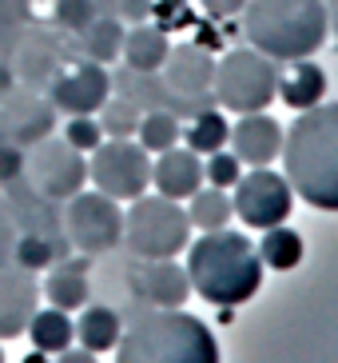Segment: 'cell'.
<instances>
[{
  "label": "cell",
  "instance_id": "31",
  "mask_svg": "<svg viewBox=\"0 0 338 363\" xmlns=\"http://www.w3.org/2000/svg\"><path fill=\"white\" fill-rule=\"evenodd\" d=\"M12 264L28 267V272L52 264V240L48 235H36V232H21L16 235V247H12Z\"/></svg>",
  "mask_w": 338,
  "mask_h": 363
},
{
  "label": "cell",
  "instance_id": "22",
  "mask_svg": "<svg viewBox=\"0 0 338 363\" xmlns=\"http://www.w3.org/2000/svg\"><path fill=\"white\" fill-rule=\"evenodd\" d=\"M120 331H124V323H120V315L112 308H104V303H92V308L84 303L80 308V320H76V343L80 347L104 355L120 343Z\"/></svg>",
  "mask_w": 338,
  "mask_h": 363
},
{
  "label": "cell",
  "instance_id": "36",
  "mask_svg": "<svg viewBox=\"0 0 338 363\" xmlns=\"http://www.w3.org/2000/svg\"><path fill=\"white\" fill-rule=\"evenodd\" d=\"M199 4L211 21H227V16H239V12H243L247 0H199Z\"/></svg>",
  "mask_w": 338,
  "mask_h": 363
},
{
  "label": "cell",
  "instance_id": "30",
  "mask_svg": "<svg viewBox=\"0 0 338 363\" xmlns=\"http://www.w3.org/2000/svg\"><path fill=\"white\" fill-rule=\"evenodd\" d=\"M56 28H64V33H84L88 24L100 16V0H56Z\"/></svg>",
  "mask_w": 338,
  "mask_h": 363
},
{
  "label": "cell",
  "instance_id": "27",
  "mask_svg": "<svg viewBox=\"0 0 338 363\" xmlns=\"http://www.w3.org/2000/svg\"><path fill=\"white\" fill-rule=\"evenodd\" d=\"M191 152H199V156H211V152L227 148V140H231V128H227V116L215 112V108H203L199 116H191V128L183 132Z\"/></svg>",
  "mask_w": 338,
  "mask_h": 363
},
{
  "label": "cell",
  "instance_id": "19",
  "mask_svg": "<svg viewBox=\"0 0 338 363\" xmlns=\"http://www.w3.org/2000/svg\"><path fill=\"white\" fill-rule=\"evenodd\" d=\"M168 52H171V40L159 24H132L124 33V48H120L127 68H136V72H159Z\"/></svg>",
  "mask_w": 338,
  "mask_h": 363
},
{
  "label": "cell",
  "instance_id": "4",
  "mask_svg": "<svg viewBox=\"0 0 338 363\" xmlns=\"http://www.w3.org/2000/svg\"><path fill=\"white\" fill-rule=\"evenodd\" d=\"M330 33L327 0H247L243 36L271 60H307Z\"/></svg>",
  "mask_w": 338,
  "mask_h": 363
},
{
  "label": "cell",
  "instance_id": "15",
  "mask_svg": "<svg viewBox=\"0 0 338 363\" xmlns=\"http://www.w3.org/2000/svg\"><path fill=\"white\" fill-rule=\"evenodd\" d=\"M159 160H151V184L159 196L168 200H191L203 188V156L191 148H163L156 152Z\"/></svg>",
  "mask_w": 338,
  "mask_h": 363
},
{
  "label": "cell",
  "instance_id": "29",
  "mask_svg": "<svg viewBox=\"0 0 338 363\" xmlns=\"http://www.w3.org/2000/svg\"><path fill=\"white\" fill-rule=\"evenodd\" d=\"M139 116H144V108H139L136 100L107 96L104 108H100V128H104V136H112V140H132L136 128H139Z\"/></svg>",
  "mask_w": 338,
  "mask_h": 363
},
{
  "label": "cell",
  "instance_id": "9",
  "mask_svg": "<svg viewBox=\"0 0 338 363\" xmlns=\"http://www.w3.org/2000/svg\"><path fill=\"white\" fill-rule=\"evenodd\" d=\"M88 180L112 200H136L151 188V152L132 140H100L88 152Z\"/></svg>",
  "mask_w": 338,
  "mask_h": 363
},
{
  "label": "cell",
  "instance_id": "13",
  "mask_svg": "<svg viewBox=\"0 0 338 363\" xmlns=\"http://www.w3.org/2000/svg\"><path fill=\"white\" fill-rule=\"evenodd\" d=\"M211 80H215V56L203 44H180L163 60V84L175 96H187V100L211 96Z\"/></svg>",
  "mask_w": 338,
  "mask_h": 363
},
{
  "label": "cell",
  "instance_id": "41",
  "mask_svg": "<svg viewBox=\"0 0 338 363\" xmlns=\"http://www.w3.org/2000/svg\"><path fill=\"white\" fill-rule=\"evenodd\" d=\"M0 363H4V347H0Z\"/></svg>",
  "mask_w": 338,
  "mask_h": 363
},
{
  "label": "cell",
  "instance_id": "1",
  "mask_svg": "<svg viewBox=\"0 0 338 363\" xmlns=\"http://www.w3.org/2000/svg\"><path fill=\"white\" fill-rule=\"evenodd\" d=\"M283 176L318 212H338V104L318 100L283 132Z\"/></svg>",
  "mask_w": 338,
  "mask_h": 363
},
{
  "label": "cell",
  "instance_id": "26",
  "mask_svg": "<svg viewBox=\"0 0 338 363\" xmlns=\"http://www.w3.org/2000/svg\"><path fill=\"white\" fill-rule=\"evenodd\" d=\"M231 216H235V208H231L227 188H199V192L191 196V203H187V220H191V228H199V232L227 228Z\"/></svg>",
  "mask_w": 338,
  "mask_h": 363
},
{
  "label": "cell",
  "instance_id": "14",
  "mask_svg": "<svg viewBox=\"0 0 338 363\" xmlns=\"http://www.w3.org/2000/svg\"><path fill=\"white\" fill-rule=\"evenodd\" d=\"M36 296H40V288H36L28 267L21 264L0 267V340L24 335L28 320L36 315Z\"/></svg>",
  "mask_w": 338,
  "mask_h": 363
},
{
  "label": "cell",
  "instance_id": "3",
  "mask_svg": "<svg viewBox=\"0 0 338 363\" xmlns=\"http://www.w3.org/2000/svg\"><path fill=\"white\" fill-rule=\"evenodd\" d=\"M116 363H219V343L187 311L148 308L120 331Z\"/></svg>",
  "mask_w": 338,
  "mask_h": 363
},
{
  "label": "cell",
  "instance_id": "5",
  "mask_svg": "<svg viewBox=\"0 0 338 363\" xmlns=\"http://www.w3.org/2000/svg\"><path fill=\"white\" fill-rule=\"evenodd\" d=\"M191 220L187 208L168 196H136L124 212V247L139 259H175L187 252Z\"/></svg>",
  "mask_w": 338,
  "mask_h": 363
},
{
  "label": "cell",
  "instance_id": "37",
  "mask_svg": "<svg viewBox=\"0 0 338 363\" xmlns=\"http://www.w3.org/2000/svg\"><path fill=\"white\" fill-rule=\"evenodd\" d=\"M151 9H156V0H120V16L127 24H144L151 16Z\"/></svg>",
  "mask_w": 338,
  "mask_h": 363
},
{
  "label": "cell",
  "instance_id": "39",
  "mask_svg": "<svg viewBox=\"0 0 338 363\" xmlns=\"http://www.w3.org/2000/svg\"><path fill=\"white\" fill-rule=\"evenodd\" d=\"M327 21H330V33L338 36V0H327Z\"/></svg>",
  "mask_w": 338,
  "mask_h": 363
},
{
  "label": "cell",
  "instance_id": "38",
  "mask_svg": "<svg viewBox=\"0 0 338 363\" xmlns=\"http://www.w3.org/2000/svg\"><path fill=\"white\" fill-rule=\"evenodd\" d=\"M56 363H100V359L88 347H64V352H56Z\"/></svg>",
  "mask_w": 338,
  "mask_h": 363
},
{
  "label": "cell",
  "instance_id": "35",
  "mask_svg": "<svg viewBox=\"0 0 338 363\" xmlns=\"http://www.w3.org/2000/svg\"><path fill=\"white\" fill-rule=\"evenodd\" d=\"M16 235H21V228H16V216H12L8 203L0 200V267L12 264V247H16Z\"/></svg>",
  "mask_w": 338,
  "mask_h": 363
},
{
  "label": "cell",
  "instance_id": "24",
  "mask_svg": "<svg viewBox=\"0 0 338 363\" xmlns=\"http://www.w3.org/2000/svg\"><path fill=\"white\" fill-rule=\"evenodd\" d=\"M259 259L263 267L271 272H291V267L303 264V235L286 224H275V228H263V240H259Z\"/></svg>",
  "mask_w": 338,
  "mask_h": 363
},
{
  "label": "cell",
  "instance_id": "12",
  "mask_svg": "<svg viewBox=\"0 0 338 363\" xmlns=\"http://www.w3.org/2000/svg\"><path fill=\"white\" fill-rule=\"evenodd\" d=\"M107 96H112V76L95 60H84V65L68 68V72H56L48 80L52 108L56 112H68V116H92V112L104 108Z\"/></svg>",
  "mask_w": 338,
  "mask_h": 363
},
{
  "label": "cell",
  "instance_id": "25",
  "mask_svg": "<svg viewBox=\"0 0 338 363\" xmlns=\"http://www.w3.org/2000/svg\"><path fill=\"white\" fill-rule=\"evenodd\" d=\"M124 33H127L124 21L100 12L84 33H80V48H84V56L95 60V65H112V60L120 56V48H124Z\"/></svg>",
  "mask_w": 338,
  "mask_h": 363
},
{
  "label": "cell",
  "instance_id": "6",
  "mask_svg": "<svg viewBox=\"0 0 338 363\" xmlns=\"http://www.w3.org/2000/svg\"><path fill=\"white\" fill-rule=\"evenodd\" d=\"M279 60L263 56L259 48H231L215 60L211 96L227 112H263L279 96Z\"/></svg>",
  "mask_w": 338,
  "mask_h": 363
},
{
  "label": "cell",
  "instance_id": "10",
  "mask_svg": "<svg viewBox=\"0 0 338 363\" xmlns=\"http://www.w3.org/2000/svg\"><path fill=\"white\" fill-rule=\"evenodd\" d=\"M291 203H295V192H291L286 176L271 172V164H267V168L243 172L239 184H235V196H231L235 216H239L247 228H259V232H263V228H275V224H286Z\"/></svg>",
  "mask_w": 338,
  "mask_h": 363
},
{
  "label": "cell",
  "instance_id": "16",
  "mask_svg": "<svg viewBox=\"0 0 338 363\" xmlns=\"http://www.w3.org/2000/svg\"><path fill=\"white\" fill-rule=\"evenodd\" d=\"M231 152L239 156V164H251V168H267L271 160H279L283 152L279 120L267 112H243V120L231 128Z\"/></svg>",
  "mask_w": 338,
  "mask_h": 363
},
{
  "label": "cell",
  "instance_id": "18",
  "mask_svg": "<svg viewBox=\"0 0 338 363\" xmlns=\"http://www.w3.org/2000/svg\"><path fill=\"white\" fill-rule=\"evenodd\" d=\"M60 72V40L44 28H28L21 40L12 44V76H21L24 84H44Z\"/></svg>",
  "mask_w": 338,
  "mask_h": 363
},
{
  "label": "cell",
  "instance_id": "8",
  "mask_svg": "<svg viewBox=\"0 0 338 363\" xmlns=\"http://www.w3.org/2000/svg\"><path fill=\"white\" fill-rule=\"evenodd\" d=\"M64 235L76 252H84L88 259L107 256L124 244V208L120 200L95 192H80L64 200Z\"/></svg>",
  "mask_w": 338,
  "mask_h": 363
},
{
  "label": "cell",
  "instance_id": "34",
  "mask_svg": "<svg viewBox=\"0 0 338 363\" xmlns=\"http://www.w3.org/2000/svg\"><path fill=\"white\" fill-rule=\"evenodd\" d=\"M24 180V148L0 136V188H16Z\"/></svg>",
  "mask_w": 338,
  "mask_h": 363
},
{
  "label": "cell",
  "instance_id": "28",
  "mask_svg": "<svg viewBox=\"0 0 338 363\" xmlns=\"http://www.w3.org/2000/svg\"><path fill=\"white\" fill-rule=\"evenodd\" d=\"M183 128H180V116H171L163 108H148L144 116H139V128H136V140L144 144L148 152H163L171 144H180Z\"/></svg>",
  "mask_w": 338,
  "mask_h": 363
},
{
  "label": "cell",
  "instance_id": "11",
  "mask_svg": "<svg viewBox=\"0 0 338 363\" xmlns=\"http://www.w3.org/2000/svg\"><path fill=\"white\" fill-rule=\"evenodd\" d=\"M56 128V108L48 96H40L32 84L16 88H0V136L12 140V144H36V140L52 136Z\"/></svg>",
  "mask_w": 338,
  "mask_h": 363
},
{
  "label": "cell",
  "instance_id": "20",
  "mask_svg": "<svg viewBox=\"0 0 338 363\" xmlns=\"http://www.w3.org/2000/svg\"><path fill=\"white\" fill-rule=\"evenodd\" d=\"M327 96V72L315 60H291V72L279 76V100L295 112H307Z\"/></svg>",
  "mask_w": 338,
  "mask_h": 363
},
{
  "label": "cell",
  "instance_id": "21",
  "mask_svg": "<svg viewBox=\"0 0 338 363\" xmlns=\"http://www.w3.org/2000/svg\"><path fill=\"white\" fill-rule=\"evenodd\" d=\"M44 296H48V303L60 311H80L88 303V296H92V284H88V256L84 259H64V264H56V272L48 279H44Z\"/></svg>",
  "mask_w": 338,
  "mask_h": 363
},
{
  "label": "cell",
  "instance_id": "32",
  "mask_svg": "<svg viewBox=\"0 0 338 363\" xmlns=\"http://www.w3.org/2000/svg\"><path fill=\"white\" fill-rule=\"evenodd\" d=\"M239 176H243V164H239V156L227 152V148L211 152V156L203 160V180L211 184V188H235Z\"/></svg>",
  "mask_w": 338,
  "mask_h": 363
},
{
  "label": "cell",
  "instance_id": "2",
  "mask_svg": "<svg viewBox=\"0 0 338 363\" xmlns=\"http://www.w3.org/2000/svg\"><path fill=\"white\" fill-rule=\"evenodd\" d=\"M187 279L195 296H203L207 303L235 308L263 288V259L255 240H247L243 232L215 228L187 244Z\"/></svg>",
  "mask_w": 338,
  "mask_h": 363
},
{
  "label": "cell",
  "instance_id": "33",
  "mask_svg": "<svg viewBox=\"0 0 338 363\" xmlns=\"http://www.w3.org/2000/svg\"><path fill=\"white\" fill-rule=\"evenodd\" d=\"M64 140L88 156V152L104 140V128H100V120H92V116H68V124H64Z\"/></svg>",
  "mask_w": 338,
  "mask_h": 363
},
{
  "label": "cell",
  "instance_id": "23",
  "mask_svg": "<svg viewBox=\"0 0 338 363\" xmlns=\"http://www.w3.org/2000/svg\"><path fill=\"white\" fill-rule=\"evenodd\" d=\"M24 331H28L32 347L44 352V355H56V352H64V347L76 343V323L68 320V311H60V308H36V315L28 320Z\"/></svg>",
  "mask_w": 338,
  "mask_h": 363
},
{
  "label": "cell",
  "instance_id": "17",
  "mask_svg": "<svg viewBox=\"0 0 338 363\" xmlns=\"http://www.w3.org/2000/svg\"><path fill=\"white\" fill-rule=\"evenodd\" d=\"M136 291L151 308H180L191 296L187 267H180L175 259H144L136 267Z\"/></svg>",
  "mask_w": 338,
  "mask_h": 363
},
{
  "label": "cell",
  "instance_id": "40",
  "mask_svg": "<svg viewBox=\"0 0 338 363\" xmlns=\"http://www.w3.org/2000/svg\"><path fill=\"white\" fill-rule=\"evenodd\" d=\"M24 363H48V359H44V352H32V355H28V359H24Z\"/></svg>",
  "mask_w": 338,
  "mask_h": 363
},
{
  "label": "cell",
  "instance_id": "7",
  "mask_svg": "<svg viewBox=\"0 0 338 363\" xmlns=\"http://www.w3.org/2000/svg\"><path fill=\"white\" fill-rule=\"evenodd\" d=\"M24 184L32 196L48 203H64L88 184V156L68 140L44 136L24 148Z\"/></svg>",
  "mask_w": 338,
  "mask_h": 363
}]
</instances>
